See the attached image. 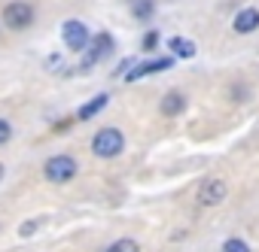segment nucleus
<instances>
[{"label":"nucleus","instance_id":"f257e3e1","mask_svg":"<svg viewBox=\"0 0 259 252\" xmlns=\"http://www.w3.org/2000/svg\"><path fill=\"white\" fill-rule=\"evenodd\" d=\"M122 146H125V137H122V131H116V128H104V131H98L95 140H92V152H95L98 158H116V155L122 152Z\"/></svg>","mask_w":259,"mask_h":252},{"label":"nucleus","instance_id":"f03ea898","mask_svg":"<svg viewBox=\"0 0 259 252\" xmlns=\"http://www.w3.org/2000/svg\"><path fill=\"white\" fill-rule=\"evenodd\" d=\"M76 176V161L70 155H55L46 161V179L49 182H67Z\"/></svg>","mask_w":259,"mask_h":252},{"label":"nucleus","instance_id":"7ed1b4c3","mask_svg":"<svg viewBox=\"0 0 259 252\" xmlns=\"http://www.w3.org/2000/svg\"><path fill=\"white\" fill-rule=\"evenodd\" d=\"M4 22H7V28H13V31H25V28H31V22H34V10H31V4H10L7 10H4Z\"/></svg>","mask_w":259,"mask_h":252},{"label":"nucleus","instance_id":"20e7f679","mask_svg":"<svg viewBox=\"0 0 259 252\" xmlns=\"http://www.w3.org/2000/svg\"><path fill=\"white\" fill-rule=\"evenodd\" d=\"M61 34H64L67 49H73V52H82V49L89 46V31H85V25H82V22H64Z\"/></svg>","mask_w":259,"mask_h":252},{"label":"nucleus","instance_id":"39448f33","mask_svg":"<svg viewBox=\"0 0 259 252\" xmlns=\"http://www.w3.org/2000/svg\"><path fill=\"white\" fill-rule=\"evenodd\" d=\"M85 49H89V52H85V58H82V67H92L95 61H101V58L113 49V37H110V34H98Z\"/></svg>","mask_w":259,"mask_h":252},{"label":"nucleus","instance_id":"423d86ee","mask_svg":"<svg viewBox=\"0 0 259 252\" xmlns=\"http://www.w3.org/2000/svg\"><path fill=\"white\" fill-rule=\"evenodd\" d=\"M223 198H226V182H223V179H207V182L198 188V204H201V207H217Z\"/></svg>","mask_w":259,"mask_h":252},{"label":"nucleus","instance_id":"0eeeda50","mask_svg":"<svg viewBox=\"0 0 259 252\" xmlns=\"http://www.w3.org/2000/svg\"><path fill=\"white\" fill-rule=\"evenodd\" d=\"M168 67H174V61H171V58H156V61H144L141 67L128 70V73H125V79H128V82H138V79H144V76H153V73H162V70H168Z\"/></svg>","mask_w":259,"mask_h":252},{"label":"nucleus","instance_id":"6e6552de","mask_svg":"<svg viewBox=\"0 0 259 252\" xmlns=\"http://www.w3.org/2000/svg\"><path fill=\"white\" fill-rule=\"evenodd\" d=\"M232 28H235L238 34H250V31H256V28H259V10H256V7H247V10H241V13L235 16Z\"/></svg>","mask_w":259,"mask_h":252},{"label":"nucleus","instance_id":"1a4fd4ad","mask_svg":"<svg viewBox=\"0 0 259 252\" xmlns=\"http://www.w3.org/2000/svg\"><path fill=\"white\" fill-rule=\"evenodd\" d=\"M159 109H162V115H180V112L186 109V97H183L180 91H168V94L162 97Z\"/></svg>","mask_w":259,"mask_h":252},{"label":"nucleus","instance_id":"9d476101","mask_svg":"<svg viewBox=\"0 0 259 252\" xmlns=\"http://www.w3.org/2000/svg\"><path fill=\"white\" fill-rule=\"evenodd\" d=\"M107 100H110L107 94H98V97H92L89 103H82V106H79V112H76V118H82V121H85V118H92V115H98V112H101V109L107 106Z\"/></svg>","mask_w":259,"mask_h":252},{"label":"nucleus","instance_id":"9b49d317","mask_svg":"<svg viewBox=\"0 0 259 252\" xmlns=\"http://www.w3.org/2000/svg\"><path fill=\"white\" fill-rule=\"evenodd\" d=\"M171 52L177 55V58H192L195 55V43L192 40H186V37H171Z\"/></svg>","mask_w":259,"mask_h":252},{"label":"nucleus","instance_id":"f8f14e48","mask_svg":"<svg viewBox=\"0 0 259 252\" xmlns=\"http://www.w3.org/2000/svg\"><path fill=\"white\" fill-rule=\"evenodd\" d=\"M107 252H141V246H138L135 240H128V237H122V240L110 243V246H107Z\"/></svg>","mask_w":259,"mask_h":252},{"label":"nucleus","instance_id":"ddd939ff","mask_svg":"<svg viewBox=\"0 0 259 252\" xmlns=\"http://www.w3.org/2000/svg\"><path fill=\"white\" fill-rule=\"evenodd\" d=\"M223 252H250V246H247L244 240H238V237H229V240L223 243Z\"/></svg>","mask_w":259,"mask_h":252},{"label":"nucleus","instance_id":"4468645a","mask_svg":"<svg viewBox=\"0 0 259 252\" xmlns=\"http://www.w3.org/2000/svg\"><path fill=\"white\" fill-rule=\"evenodd\" d=\"M153 13V4H150V0H138V4H135V16L138 19H147Z\"/></svg>","mask_w":259,"mask_h":252},{"label":"nucleus","instance_id":"2eb2a0df","mask_svg":"<svg viewBox=\"0 0 259 252\" xmlns=\"http://www.w3.org/2000/svg\"><path fill=\"white\" fill-rule=\"evenodd\" d=\"M10 134H13V128H10V121H4V118H0V146H4V143L10 140Z\"/></svg>","mask_w":259,"mask_h":252},{"label":"nucleus","instance_id":"dca6fc26","mask_svg":"<svg viewBox=\"0 0 259 252\" xmlns=\"http://www.w3.org/2000/svg\"><path fill=\"white\" fill-rule=\"evenodd\" d=\"M156 46H159V34L153 31V34H147V37H144V49H147V52H153Z\"/></svg>","mask_w":259,"mask_h":252},{"label":"nucleus","instance_id":"f3484780","mask_svg":"<svg viewBox=\"0 0 259 252\" xmlns=\"http://www.w3.org/2000/svg\"><path fill=\"white\" fill-rule=\"evenodd\" d=\"M31 231H37V222H25V225H22V237H28Z\"/></svg>","mask_w":259,"mask_h":252},{"label":"nucleus","instance_id":"a211bd4d","mask_svg":"<svg viewBox=\"0 0 259 252\" xmlns=\"http://www.w3.org/2000/svg\"><path fill=\"white\" fill-rule=\"evenodd\" d=\"M0 179H4V164H0Z\"/></svg>","mask_w":259,"mask_h":252}]
</instances>
